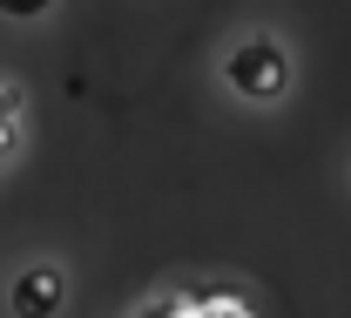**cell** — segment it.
<instances>
[{
    "label": "cell",
    "mask_w": 351,
    "mask_h": 318,
    "mask_svg": "<svg viewBox=\"0 0 351 318\" xmlns=\"http://www.w3.org/2000/svg\"><path fill=\"white\" fill-rule=\"evenodd\" d=\"M291 82V68H284V54L270 41H250L243 54H230V89H243V95H277Z\"/></svg>",
    "instance_id": "cell-1"
},
{
    "label": "cell",
    "mask_w": 351,
    "mask_h": 318,
    "mask_svg": "<svg viewBox=\"0 0 351 318\" xmlns=\"http://www.w3.org/2000/svg\"><path fill=\"white\" fill-rule=\"evenodd\" d=\"M54 305H61V271H27L14 284V312L21 318H47Z\"/></svg>",
    "instance_id": "cell-2"
},
{
    "label": "cell",
    "mask_w": 351,
    "mask_h": 318,
    "mask_svg": "<svg viewBox=\"0 0 351 318\" xmlns=\"http://www.w3.org/2000/svg\"><path fill=\"white\" fill-rule=\"evenodd\" d=\"M0 14H21V21H34V14H47V0H0Z\"/></svg>",
    "instance_id": "cell-3"
}]
</instances>
